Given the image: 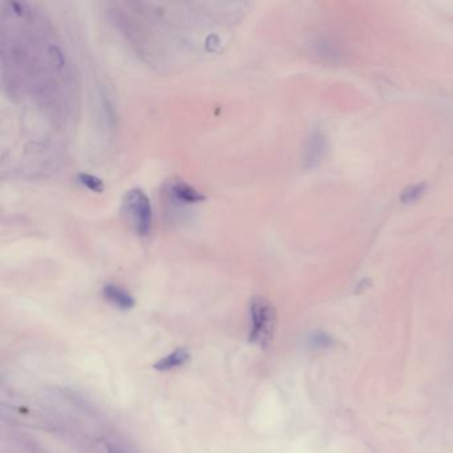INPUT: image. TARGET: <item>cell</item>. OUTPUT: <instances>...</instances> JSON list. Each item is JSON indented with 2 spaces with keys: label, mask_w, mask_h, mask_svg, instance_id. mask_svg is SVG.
<instances>
[{
  "label": "cell",
  "mask_w": 453,
  "mask_h": 453,
  "mask_svg": "<svg viewBox=\"0 0 453 453\" xmlns=\"http://www.w3.org/2000/svg\"><path fill=\"white\" fill-rule=\"evenodd\" d=\"M249 322V342L262 349L269 347L277 327V312L272 302L262 295L250 299Z\"/></svg>",
  "instance_id": "1"
},
{
  "label": "cell",
  "mask_w": 453,
  "mask_h": 453,
  "mask_svg": "<svg viewBox=\"0 0 453 453\" xmlns=\"http://www.w3.org/2000/svg\"><path fill=\"white\" fill-rule=\"evenodd\" d=\"M123 213L136 234L146 237L153 228V207L140 188L130 189L123 198Z\"/></svg>",
  "instance_id": "2"
},
{
  "label": "cell",
  "mask_w": 453,
  "mask_h": 453,
  "mask_svg": "<svg viewBox=\"0 0 453 453\" xmlns=\"http://www.w3.org/2000/svg\"><path fill=\"white\" fill-rule=\"evenodd\" d=\"M327 151V139L321 130H314L303 146V164L307 169L315 168Z\"/></svg>",
  "instance_id": "3"
},
{
  "label": "cell",
  "mask_w": 453,
  "mask_h": 453,
  "mask_svg": "<svg viewBox=\"0 0 453 453\" xmlns=\"http://www.w3.org/2000/svg\"><path fill=\"white\" fill-rule=\"evenodd\" d=\"M168 193L176 202L183 205H195L207 200L202 192L197 190L195 186L182 180H172L169 182Z\"/></svg>",
  "instance_id": "4"
},
{
  "label": "cell",
  "mask_w": 453,
  "mask_h": 453,
  "mask_svg": "<svg viewBox=\"0 0 453 453\" xmlns=\"http://www.w3.org/2000/svg\"><path fill=\"white\" fill-rule=\"evenodd\" d=\"M103 297L120 310H130L136 306V299L121 286L108 284L103 287Z\"/></svg>",
  "instance_id": "5"
},
{
  "label": "cell",
  "mask_w": 453,
  "mask_h": 453,
  "mask_svg": "<svg viewBox=\"0 0 453 453\" xmlns=\"http://www.w3.org/2000/svg\"><path fill=\"white\" fill-rule=\"evenodd\" d=\"M190 351L185 347L177 349L168 354L167 356H164L162 359H160L158 362L155 363V368L157 371H172L176 368H180L182 365H185L186 363L190 361Z\"/></svg>",
  "instance_id": "6"
},
{
  "label": "cell",
  "mask_w": 453,
  "mask_h": 453,
  "mask_svg": "<svg viewBox=\"0 0 453 453\" xmlns=\"http://www.w3.org/2000/svg\"><path fill=\"white\" fill-rule=\"evenodd\" d=\"M78 180L84 188L90 189L95 193H102L104 190V182L102 179L90 174V173H80L78 176Z\"/></svg>",
  "instance_id": "7"
},
{
  "label": "cell",
  "mask_w": 453,
  "mask_h": 453,
  "mask_svg": "<svg viewBox=\"0 0 453 453\" xmlns=\"http://www.w3.org/2000/svg\"><path fill=\"white\" fill-rule=\"evenodd\" d=\"M311 344L315 347L324 349V347L333 344V339L326 334H315L311 337Z\"/></svg>",
  "instance_id": "8"
},
{
  "label": "cell",
  "mask_w": 453,
  "mask_h": 453,
  "mask_svg": "<svg viewBox=\"0 0 453 453\" xmlns=\"http://www.w3.org/2000/svg\"><path fill=\"white\" fill-rule=\"evenodd\" d=\"M109 453H128L118 447H109Z\"/></svg>",
  "instance_id": "9"
}]
</instances>
